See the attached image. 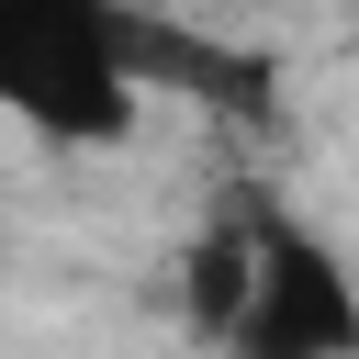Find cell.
Returning <instances> with one entry per match:
<instances>
[{
	"mask_svg": "<svg viewBox=\"0 0 359 359\" xmlns=\"http://www.w3.org/2000/svg\"><path fill=\"white\" fill-rule=\"evenodd\" d=\"M146 101L135 0H0V112L45 146H112Z\"/></svg>",
	"mask_w": 359,
	"mask_h": 359,
	"instance_id": "obj_1",
	"label": "cell"
},
{
	"mask_svg": "<svg viewBox=\"0 0 359 359\" xmlns=\"http://www.w3.org/2000/svg\"><path fill=\"white\" fill-rule=\"evenodd\" d=\"M224 359H359V269L280 202L236 213V303L213 325Z\"/></svg>",
	"mask_w": 359,
	"mask_h": 359,
	"instance_id": "obj_2",
	"label": "cell"
},
{
	"mask_svg": "<svg viewBox=\"0 0 359 359\" xmlns=\"http://www.w3.org/2000/svg\"><path fill=\"white\" fill-rule=\"evenodd\" d=\"M348 45H359V0H348Z\"/></svg>",
	"mask_w": 359,
	"mask_h": 359,
	"instance_id": "obj_3",
	"label": "cell"
}]
</instances>
